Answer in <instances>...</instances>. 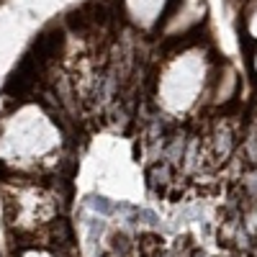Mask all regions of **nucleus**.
<instances>
[{
  "label": "nucleus",
  "instance_id": "2",
  "mask_svg": "<svg viewBox=\"0 0 257 257\" xmlns=\"http://www.w3.org/2000/svg\"><path fill=\"white\" fill-rule=\"evenodd\" d=\"M208 62L203 49H185L170 59L157 85V100L167 113H185L198 103L206 88Z\"/></svg>",
  "mask_w": 257,
  "mask_h": 257
},
{
  "label": "nucleus",
  "instance_id": "7",
  "mask_svg": "<svg viewBox=\"0 0 257 257\" xmlns=\"http://www.w3.org/2000/svg\"><path fill=\"white\" fill-rule=\"evenodd\" d=\"M254 72H257V54H254Z\"/></svg>",
  "mask_w": 257,
  "mask_h": 257
},
{
  "label": "nucleus",
  "instance_id": "6",
  "mask_svg": "<svg viewBox=\"0 0 257 257\" xmlns=\"http://www.w3.org/2000/svg\"><path fill=\"white\" fill-rule=\"evenodd\" d=\"M24 257H52L49 252H44V249H29Z\"/></svg>",
  "mask_w": 257,
  "mask_h": 257
},
{
  "label": "nucleus",
  "instance_id": "5",
  "mask_svg": "<svg viewBox=\"0 0 257 257\" xmlns=\"http://www.w3.org/2000/svg\"><path fill=\"white\" fill-rule=\"evenodd\" d=\"M247 31H249L252 39H257V3H254V8H252L249 16H247Z\"/></svg>",
  "mask_w": 257,
  "mask_h": 257
},
{
  "label": "nucleus",
  "instance_id": "4",
  "mask_svg": "<svg viewBox=\"0 0 257 257\" xmlns=\"http://www.w3.org/2000/svg\"><path fill=\"white\" fill-rule=\"evenodd\" d=\"M167 0H126V16L139 29H152L162 18Z\"/></svg>",
  "mask_w": 257,
  "mask_h": 257
},
{
  "label": "nucleus",
  "instance_id": "1",
  "mask_svg": "<svg viewBox=\"0 0 257 257\" xmlns=\"http://www.w3.org/2000/svg\"><path fill=\"white\" fill-rule=\"evenodd\" d=\"M59 144V132L49 121V116L36 108L24 105L18 108L0 132V157L8 165H36L44 162Z\"/></svg>",
  "mask_w": 257,
  "mask_h": 257
},
{
  "label": "nucleus",
  "instance_id": "3",
  "mask_svg": "<svg viewBox=\"0 0 257 257\" xmlns=\"http://www.w3.org/2000/svg\"><path fill=\"white\" fill-rule=\"evenodd\" d=\"M16 208V221L18 226H39V224H44L52 213H54V203L52 198L47 196L44 190H39V188H26V190H21L18 193V201L13 203Z\"/></svg>",
  "mask_w": 257,
  "mask_h": 257
}]
</instances>
